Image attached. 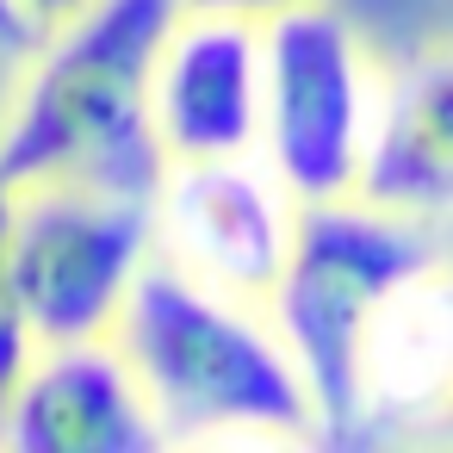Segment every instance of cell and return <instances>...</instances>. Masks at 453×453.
Listing matches in <instances>:
<instances>
[{"label":"cell","instance_id":"cell-14","mask_svg":"<svg viewBox=\"0 0 453 453\" xmlns=\"http://www.w3.org/2000/svg\"><path fill=\"white\" fill-rule=\"evenodd\" d=\"M69 7H81V0H26V13H32L38 26H50V19H63Z\"/></svg>","mask_w":453,"mask_h":453},{"label":"cell","instance_id":"cell-3","mask_svg":"<svg viewBox=\"0 0 453 453\" xmlns=\"http://www.w3.org/2000/svg\"><path fill=\"white\" fill-rule=\"evenodd\" d=\"M434 255H441L434 224L379 211L354 193L323 199V205H298L292 249H286L280 280L261 298V311L304 372L323 441H348L360 428V342H366V323L385 304V292Z\"/></svg>","mask_w":453,"mask_h":453},{"label":"cell","instance_id":"cell-8","mask_svg":"<svg viewBox=\"0 0 453 453\" xmlns=\"http://www.w3.org/2000/svg\"><path fill=\"white\" fill-rule=\"evenodd\" d=\"M261 119V26L174 13L150 69V131L168 162L249 156Z\"/></svg>","mask_w":453,"mask_h":453},{"label":"cell","instance_id":"cell-5","mask_svg":"<svg viewBox=\"0 0 453 453\" xmlns=\"http://www.w3.org/2000/svg\"><path fill=\"white\" fill-rule=\"evenodd\" d=\"M150 261H156V199L75 180L13 193L7 280L38 348L112 335Z\"/></svg>","mask_w":453,"mask_h":453},{"label":"cell","instance_id":"cell-4","mask_svg":"<svg viewBox=\"0 0 453 453\" xmlns=\"http://www.w3.org/2000/svg\"><path fill=\"white\" fill-rule=\"evenodd\" d=\"M372 106L379 63L329 0H298V7L261 19L255 156L298 205L354 193Z\"/></svg>","mask_w":453,"mask_h":453},{"label":"cell","instance_id":"cell-6","mask_svg":"<svg viewBox=\"0 0 453 453\" xmlns=\"http://www.w3.org/2000/svg\"><path fill=\"white\" fill-rule=\"evenodd\" d=\"M292 224L298 199L267 174L255 150L211 162H168L156 187V255L205 280L211 292L249 304L273 292L280 261L292 249Z\"/></svg>","mask_w":453,"mask_h":453},{"label":"cell","instance_id":"cell-11","mask_svg":"<svg viewBox=\"0 0 453 453\" xmlns=\"http://www.w3.org/2000/svg\"><path fill=\"white\" fill-rule=\"evenodd\" d=\"M7 211H13V193L0 187V403H7V391H13V379L26 372V360H32V329H26V317H19V298H13V280H7Z\"/></svg>","mask_w":453,"mask_h":453},{"label":"cell","instance_id":"cell-7","mask_svg":"<svg viewBox=\"0 0 453 453\" xmlns=\"http://www.w3.org/2000/svg\"><path fill=\"white\" fill-rule=\"evenodd\" d=\"M0 447L13 453H156L162 422L112 335L32 348L0 403Z\"/></svg>","mask_w":453,"mask_h":453},{"label":"cell","instance_id":"cell-9","mask_svg":"<svg viewBox=\"0 0 453 453\" xmlns=\"http://www.w3.org/2000/svg\"><path fill=\"white\" fill-rule=\"evenodd\" d=\"M354 199L416 224L453 218V38L410 50L397 69H379Z\"/></svg>","mask_w":453,"mask_h":453},{"label":"cell","instance_id":"cell-1","mask_svg":"<svg viewBox=\"0 0 453 453\" xmlns=\"http://www.w3.org/2000/svg\"><path fill=\"white\" fill-rule=\"evenodd\" d=\"M180 0H81L32 38L0 119V187L50 180L156 199L168 156L150 131V69Z\"/></svg>","mask_w":453,"mask_h":453},{"label":"cell","instance_id":"cell-13","mask_svg":"<svg viewBox=\"0 0 453 453\" xmlns=\"http://www.w3.org/2000/svg\"><path fill=\"white\" fill-rule=\"evenodd\" d=\"M286 7H298V0H180V13H230V19H255V26Z\"/></svg>","mask_w":453,"mask_h":453},{"label":"cell","instance_id":"cell-2","mask_svg":"<svg viewBox=\"0 0 453 453\" xmlns=\"http://www.w3.org/2000/svg\"><path fill=\"white\" fill-rule=\"evenodd\" d=\"M162 441H323L298 360L261 304L150 261L112 323Z\"/></svg>","mask_w":453,"mask_h":453},{"label":"cell","instance_id":"cell-12","mask_svg":"<svg viewBox=\"0 0 453 453\" xmlns=\"http://www.w3.org/2000/svg\"><path fill=\"white\" fill-rule=\"evenodd\" d=\"M38 32L44 26L26 13V0H0V50H7V57H26Z\"/></svg>","mask_w":453,"mask_h":453},{"label":"cell","instance_id":"cell-10","mask_svg":"<svg viewBox=\"0 0 453 453\" xmlns=\"http://www.w3.org/2000/svg\"><path fill=\"white\" fill-rule=\"evenodd\" d=\"M453 410V261L403 273L360 342V422H434Z\"/></svg>","mask_w":453,"mask_h":453}]
</instances>
